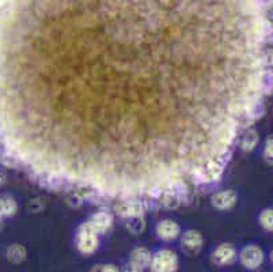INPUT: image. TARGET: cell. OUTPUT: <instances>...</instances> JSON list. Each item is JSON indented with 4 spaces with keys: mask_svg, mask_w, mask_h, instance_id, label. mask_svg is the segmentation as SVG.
Masks as SVG:
<instances>
[{
    "mask_svg": "<svg viewBox=\"0 0 273 272\" xmlns=\"http://www.w3.org/2000/svg\"><path fill=\"white\" fill-rule=\"evenodd\" d=\"M149 267L152 272H175L178 268V257L173 250L163 249L151 257Z\"/></svg>",
    "mask_w": 273,
    "mask_h": 272,
    "instance_id": "cell-1",
    "label": "cell"
},
{
    "mask_svg": "<svg viewBox=\"0 0 273 272\" xmlns=\"http://www.w3.org/2000/svg\"><path fill=\"white\" fill-rule=\"evenodd\" d=\"M99 241H98V234L93 230V227L86 222L77 229L76 233V246L83 254L94 253L98 249Z\"/></svg>",
    "mask_w": 273,
    "mask_h": 272,
    "instance_id": "cell-2",
    "label": "cell"
},
{
    "mask_svg": "<svg viewBox=\"0 0 273 272\" xmlns=\"http://www.w3.org/2000/svg\"><path fill=\"white\" fill-rule=\"evenodd\" d=\"M241 261L246 268L255 270L261 266L264 261V252L255 245H249L242 250L241 253Z\"/></svg>",
    "mask_w": 273,
    "mask_h": 272,
    "instance_id": "cell-3",
    "label": "cell"
},
{
    "mask_svg": "<svg viewBox=\"0 0 273 272\" xmlns=\"http://www.w3.org/2000/svg\"><path fill=\"white\" fill-rule=\"evenodd\" d=\"M237 259V250L230 244H222L212 254V260L218 266H230Z\"/></svg>",
    "mask_w": 273,
    "mask_h": 272,
    "instance_id": "cell-4",
    "label": "cell"
},
{
    "mask_svg": "<svg viewBox=\"0 0 273 272\" xmlns=\"http://www.w3.org/2000/svg\"><path fill=\"white\" fill-rule=\"evenodd\" d=\"M202 248V236L200 231L189 230L182 237V249L186 253L196 254Z\"/></svg>",
    "mask_w": 273,
    "mask_h": 272,
    "instance_id": "cell-5",
    "label": "cell"
},
{
    "mask_svg": "<svg viewBox=\"0 0 273 272\" xmlns=\"http://www.w3.org/2000/svg\"><path fill=\"white\" fill-rule=\"evenodd\" d=\"M113 223V217L112 214L106 213V211H99L93 215V218L89 220V225L93 227V230L97 234L105 233L110 229V226Z\"/></svg>",
    "mask_w": 273,
    "mask_h": 272,
    "instance_id": "cell-6",
    "label": "cell"
},
{
    "mask_svg": "<svg viewBox=\"0 0 273 272\" xmlns=\"http://www.w3.org/2000/svg\"><path fill=\"white\" fill-rule=\"evenodd\" d=\"M117 213L125 218H135V217H143L144 214V206L139 201H123L117 207Z\"/></svg>",
    "mask_w": 273,
    "mask_h": 272,
    "instance_id": "cell-7",
    "label": "cell"
},
{
    "mask_svg": "<svg viewBox=\"0 0 273 272\" xmlns=\"http://www.w3.org/2000/svg\"><path fill=\"white\" fill-rule=\"evenodd\" d=\"M156 234L162 238V240H174L177 238L179 234V226L177 222L166 219L162 220L159 225L156 226Z\"/></svg>",
    "mask_w": 273,
    "mask_h": 272,
    "instance_id": "cell-8",
    "label": "cell"
},
{
    "mask_svg": "<svg viewBox=\"0 0 273 272\" xmlns=\"http://www.w3.org/2000/svg\"><path fill=\"white\" fill-rule=\"evenodd\" d=\"M235 201H237V195L232 190H224L212 196V204L219 210L231 208L235 204Z\"/></svg>",
    "mask_w": 273,
    "mask_h": 272,
    "instance_id": "cell-9",
    "label": "cell"
},
{
    "mask_svg": "<svg viewBox=\"0 0 273 272\" xmlns=\"http://www.w3.org/2000/svg\"><path fill=\"white\" fill-rule=\"evenodd\" d=\"M131 263L140 268H146L151 263V253L149 249L146 248H137L131 253Z\"/></svg>",
    "mask_w": 273,
    "mask_h": 272,
    "instance_id": "cell-10",
    "label": "cell"
},
{
    "mask_svg": "<svg viewBox=\"0 0 273 272\" xmlns=\"http://www.w3.org/2000/svg\"><path fill=\"white\" fill-rule=\"evenodd\" d=\"M17 211V203L10 196L0 197V213L3 217H10L14 215Z\"/></svg>",
    "mask_w": 273,
    "mask_h": 272,
    "instance_id": "cell-11",
    "label": "cell"
},
{
    "mask_svg": "<svg viewBox=\"0 0 273 272\" xmlns=\"http://www.w3.org/2000/svg\"><path fill=\"white\" fill-rule=\"evenodd\" d=\"M8 259L14 263H21L26 259V249L22 245H12L11 248L8 249Z\"/></svg>",
    "mask_w": 273,
    "mask_h": 272,
    "instance_id": "cell-12",
    "label": "cell"
},
{
    "mask_svg": "<svg viewBox=\"0 0 273 272\" xmlns=\"http://www.w3.org/2000/svg\"><path fill=\"white\" fill-rule=\"evenodd\" d=\"M258 142V135L254 130L249 131L246 135H245L244 140H242V148L245 151H250L255 147V144Z\"/></svg>",
    "mask_w": 273,
    "mask_h": 272,
    "instance_id": "cell-13",
    "label": "cell"
},
{
    "mask_svg": "<svg viewBox=\"0 0 273 272\" xmlns=\"http://www.w3.org/2000/svg\"><path fill=\"white\" fill-rule=\"evenodd\" d=\"M131 219V223H128V229L133 233V234H139L144 230L146 227V223L143 220L142 217H135V218H129Z\"/></svg>",
    "mask_w": 273,
    "mask_h": 272,
    "instance_id": "cell-14",
    "label": "cell"
},
{
    "mask_svg": "<svg viewBox=\"0 0 273 272\" xmlns=\"http://www.w3.org/2000/svg\"><path fill=\"white\" fill-rule=\"evenodd\" d=\"M260 222L261 225L267 229V230H272L273 229V214L272 210H265L260 217Z\"/></svg>",
    "mask_w": 273,
    "mask_h": 272,
    "instance_id": "cell-15",
    "label": "cell"
},
{
    "mask_svg": "<svg viewBox=\"0 0 273 272\" xmlns=\"http://www.w3.org/2000/svg\"><path fill=\"white\" fill-rule=\"evenodd\" d=\"M91 272H120L119 268L113 264H99V266H95Z\"/></svg>",
    "mask_w": 273,
    "mask_h": 272,
    "instance_id": "cell-16",
    "label": "cell"
},
{
    "mask_svg": "<svg viewBox=\"0 0 273 272\" xmlns=\"http://www.w3.org/2000/svg\"><path fill=\"white\" fill-rule=\"evenodd\" d=\"M265 158L268 161L272 158V139H269L267 143V147H265Z\"/></svg>",
    "mask_w": 273,
    "mask_h": 272,
    "instance_id": "cell-17",
    "label": "cell"
},
{
    "mask_svg": "<svg viewBox=\"0 0 273 272\" xmlns=\"http://www.w3.org/2000/svg\"><path fill=\"white\" fill-rule=\"evenodd\" d=\"M124 272H143V268H140V267H137V266H135V264L129 263L128 266L125 267Z\"/></svg>",
    "mask_w": 273,
    "mask_h": 272,
    "instance_id": "cell-18",
    "label": "cell"
},
{
    "mask_svg": "<svg viewBox=\"0 0 273 272\" xmlns=\"http://www.w3.org/2000/svg\"><path fill=\"white\" fill-rule=\"evenodd\" d=\"M1 218H3V215H1V213H0V220H1Z\"/></svg>",
    "mask_w": 273,
    "mask_h": 272,
    "instance_id": "cell-19",
    "label": "cell"
}]
</instances>
